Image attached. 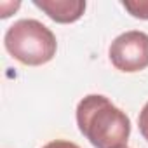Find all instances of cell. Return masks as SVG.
Wrapping results in <instances>:
<instances>
[{
	"instance_id": "1",
	"label": "cell",
	"mask_w": 148,
	"mask_h": 148,
	"mask_svg": "<svg viewBox=\"0 0 148 148\" xmlns=\"http://www.w3.org/2000/svg\"><path fill=\"white\" fill-rule=\"evenodd\" d=\"M79 131L94 148H124L131 134V120L106 96L89 94L77 105Z\"/></svg>"
},
{
	"instance_id": "2",
	"label": "cell",
	"mask_w": 148,
	"mask_h": 148,
	"mask_svg": "<svg viewBox=\"0 0 148 148\" xmlns=\"http://www.w3.org/2000/svg\"><path fill=\"white\" fill-rule=\"evenodd\" d=\"M5 51L26 66H40L56 56V35L37 19H19L4 35Z\"/></svg>"
},
{
	"instance_id": "3",
	"label": "cell",
	"mask_w": 148,
	"mask_h": 148,
	"mask_svg": "<svg viewBox=\"0 0 148 148\" xmlns=\"http://www.w3.org/2000/svg\"><path fill=\"white\" fill-rule=\"evenodd\" d=\"M112 64L124 73H136L148 68V35L139 30L120 33L110 45Z\"/></svg>"
},
{
	"instance_id": "4",
	"label": "cell",
	"mask_w": 148,
	"mask_h": 148,
	"mask_svg": "<svg viewBox=\"0 0 148 148\" xmlns=\"http://www.w3.org/2000/svg\"><path fill=\"white\" fill-rule=\"evenodd\" d=\"M33 5L44 11L52 21L68 25L84 16L87 4L84 0H33Z\"/></svg>"
},
{
	"instance_id": "5",
	"label": "cell",
	"mask_w": 148,
	"mask_h": 148,
	"mask_svg": "<svg viewBox=\"0 0 148 148\" xmlns=\"http://www.w3.org/2000/svg\"><path fill=\"white\" fill-rule=\"evenodd\" d=\"M122 7L125 11H129V14L132 18L138 19H148V0H125L122 2Z\"/></svg>"
},
{
	"instance_id": "6",
	"label": "cell",
	"mask_w": 148,
	"mask_h": 148,
	"mask_svg": "<svg viewBox=\"0 0 148 148\" xmlns=\"http://www.w3.org/2000/svg\"><path fill=\"white\" fill-rule=\"evenodd\" d=\"M138 125H139V132H141V136L148 141V101L145 103V106H143L141 112H139Z\"/></svg>"
},
{
	"instance_id": "7",
	"label": "cell",
	"mask_w": 148,
	"mask_h": 148,
	"mask_svg": "<svg viewBox=\"0 0 148 148\" xmlns=\"http://www.w3.org/2000/svg\"><path fill=\"white\" fill-rule=\"evenodd\" d=\"M42 148H80V146L68 139H54V141H49L47 145H44Z\"/></svg>"
},
{
	"instance_id": "8",
	"label": "cell",
	"mask_w": 148,
	"mask_h": 148,
	"mask_svg": "<svg viewBox=\"0 0 148 148\" xmlns=\"http://www.w3.org/2000/svg\"><path fill=\"white\" fill-rule=\"evenodd\" d=\"M124 148H127V146H124Z\"/></svg>"
}]
</instances>
